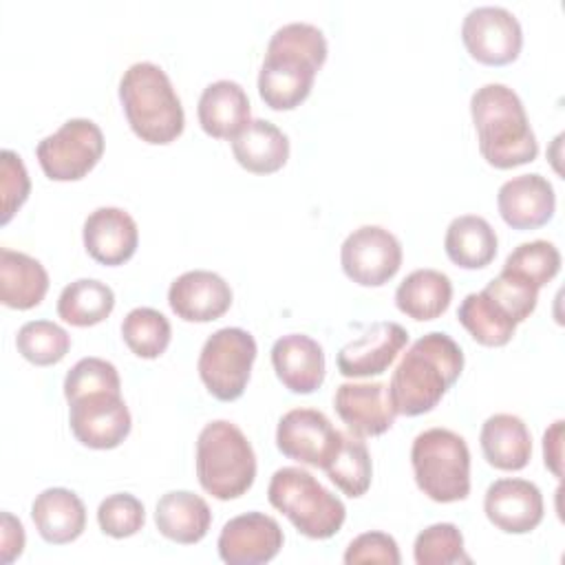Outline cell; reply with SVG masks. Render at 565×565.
<instances>
[{"instance_id": "obj_1", "label": "cell", "mask_w": 565, "mask_h": 565, "mask_svg": "<svg viewBox=\"0 0 565 565\" xmlns=\"http://www.w3.org/2000/svg\"><path fill=\"white\" fill-rule=\"evenodd\" d=\"M329 53L324 33L311 22H287L267 42L258 71L260 99L274 110H294L311 88Z\"/></svg>"}, {"instance_id": "obj_2", "label": "cell", "mask_w": 565, "mask_h": 565, "mask_svg": "<svg viewBox=\"0 0 565 565\" xmlns=\"http://www.w3.org/2000/svg\"><path fill=\"white\" fill-rule=\"evenodd\" d=\"M463 371L461 347L444 331L415 340L397 362L388 395L397 415L415 417L433 411Z\"/></svg>"}, {"instance_id": "obj_3", "label": "cell", "mask_w": 565, "mask_h": 565, "mask_svg": "<svg viewBox=\"0 0 565 565\" xmlns=\"http://www.w3.org/2000/svg\"><path fill=\"white\" fill-rule=\"evenodd\" d=\"M470 115L483 159L508 170L536 159L539 141L521 97L501 82L479 86L470 97Z\"/></svg>"}, {"instance_id": "obj_4", "label": "cell", "mask_w": 565, "mask_h": 565, "mask_svg": "<svg viewBox=\"0 0 565 565\" xmlns=\"http://www.w3.org/2000/svg\"><path fill=\"white\" fill-rule=\"evenodd\" d=\"M119 99L132 132L141 141L161 146L183 132L185 113L181 99L159 64H130L119 79Z\"/></svg>"}, {"instance_id": "obj_5", "label": "cell", "mask_w": 565, "mask_h": 565, "mask_svg": "<svg viewBox=\"0 0 565 565\" xmlns=\"http://www.w3.org/2000/svg\"><path fill=\"white\" fill-rule=\"evenodd\" d=\"M196 477L201 488L230 501L245 494L256 479V455L245 433L227 422L205 424L196 437Z\"/></svg>"}, {"instance_id": "obj_6", "label": "cell", "mask_w": 565, "mask_h": 565, "mask_svg": "<svg viewBox=\"0 0 565 565\" xmlns=\"http://www.w3.org/2000/svg\"><path fill=\"white\" fill-rule=\"evenodd\" d=\"M267 499L307 539H331L347 519L342 499L300 466L278 468L269 479Z\"/></svg>"}, {"instance_id": "obj_7", "label": "cell", "mask_w": 565, "mask_h": 565, "mask_svg": "<svg viewBox=\"0 0 565 565\" xmlns=\"http://www.w3.org/2000/svg\"><path fill=\"white\" fill-rule=\"evenodd\" d=\"M411 463L417 488L437 503L463 501L470 494V450L450 428H428L413 439Z\"/></svg>"}, {"instance_id": "obj_8", "label": "cell", "mask_w": 565, "mask_h": 565, "mask_svg": "<svg viewBox=\"0 0 565 565\" xmlns=\"http://www.w3.org/2000/svg\"><path fill=\"white\" fill-rule=\"evenodd\" d=\"M256 340L241 327L214 331L199 353V375L210 395L221 402H234L243 395L252 364L256 360Z\"/></svg>"}, {"instance_id": "obj_9", "label": "cell", "mask_w": 565, "mask_h": 565, "mask_svg": "<svg viewBox=\"0 0 565 565\" xmlns=\"http://www.w3.org/2000/svg\"><path fill=\"white\" fill-rule=\"evenodd\" d=\"M102 154L104 132L95 121L84 117L64 121L35 146L40 168L53 181H77L86 177Z\"/></svg>"}, {"instance_id": "obj_10", "label": "cell", "mask_w": 565, "mask_h": 565, "mask_svg": "<svg viewBox=\"0 0 565 565\" xmlns=\"http://www.w3.org/2000/svg\"><path fill=\"white\" fill-rule=\"evenodd\" d=\"M461 40L468 53L488 66H503L519 57L523 29L519 18L499 4H481L466 13Z\"/></svg>"}, {"instance_id": "obj_11", "label": "cell", "mask_w": 565, "mask_h": 565, "mask_svg": "<svg viewBox=\"0 0 565 565\" xmlns=\"http://www.w3.org/2000/svg\"><path fill=\"white\" fill-rule=\"evenodd\" d=\"M340 263L353 282L362 287H380L399 271L402 243L382 225H362L344 238Z\"/></svg>"}, {"instance_id": "obj_12", "label": "cell", "mask_w": 565, "mask_h": 565, "mask_svg": "<svg viewBox=\"0 0 565 565\" xmlns=\"http://www.w3.org/2000/svg\"><path fill=\"white\" fill-rule=\"evenodd\" d=\"M68 424L75 439L95 450L117 448L130 433L132 417L117 391H95L68 402Z\"/></svg>"}, {"instance_id": "obj_13", "label": "cell", "mask_w": 565, "mask_h": 565, "mask_svg": "<svg viewBox=\"0 0 565 565\" xmlns=\"http://www.w3.org/2000/svg\"><path fill=\"white\" fill-rule=\"evenodd\" d=\"M340 441L342 430L316 408H291L280 417L276 428V446L285 457L322 470L335 457Z\"/></svg>"}, {"instance_id": "obj_14", "label": "cell", "mask_w": 565, "mask_h": 565, "mask_svg": "<svg viewBox=\"0 0 565 565\" xmlns=\"http://www.w3.org/2000/svg\"><path fill=\"white\" fill-rule=\"evenodd\" d=\"M285 543L278 521L265 512H245L230 519L216 541L221 561L230 565H260L276 558Z\"/></svg>"}, {"instance_id": "obj_15", "label": "cell", "mask_w": 565, "mask_h": 565, "mask_svg": "<svg viewBox=\"0 0 565 565\" xmlns=\"http://www.w3.org/2000/svg\"><path fill=\"white\" fill-rule=\"evenodd\" d=\"M483 512L497 530L527 534L543 521V494L527 479H497L486 490Z\"/></svg>"}, {"instance_id": "obj_16", "label": "cell", "mask_w": 565, "mask_h": 565, "mask_svg": "<svg viewBox=\"0 0 565 565\" xmlns=\"http://www.w3.org/2000/svg\"><path fill=\"white\" fill-rule=\"evenodd\" d=\"M408 331L393 320L373 322L360 338L347 342L335 358L344 377H371L384 373L406 347Z\"/></svg>"}, {"instance_id": "obj_17", "label": "cell", "mask_w": 565, "mask_h": 565, "mask_svg": "<svg viewBox=\"0 0 565 565\" xmlns=\"http://www.w3.org/2000/svg\"><path fill=\"white\" fill-rule=\"evenodd\" d=\"M333 408L358 437L386 433L395 422V408L384 382H344L335 388Z\"/></svg>"}, {"instance_id": "obj_18", "label": "cell", "mask_w": 565, "mask_h": 565, "mask_svg": "<svg viewBox=\"0 0 565 565\" xmlns=\"http://www.w3.org/2000/svg\"><path fill=\"white\" fill-rule=\"evenodd\" d=\"M168 305L185 322H210L230 309L232 289L216 271L190 269L170 282Z\"/></svg>"}, {"instance_id": "obj_19", "label": "cell", "mask_w": 565, "mask_h": 565, "mask_svg": "<svg viewBox=\"0 0 565 565\" xmlns=\"http://www.w3.org/2000/svg\"><path fill=\"white\" fill-rule=\"evenodd\" d=\"M501 218L514 230H536L552 221L556 194L552 183L539 172L508 179L497 192Z\"/></svg>"}, {"instance_id": "obj_20", "label": "cell", "mask_w": 565, "mask_h": 565, "mask_svg": "<svg viewBox=\"0 0 565 565\" xmlns=\"http://www.w3.org/2000/svg\"><path fill=\"white\" fill-rule=\"evenodd\" d=\"M82 236L90 258L110 267L130 260L139 245L135 218L126 210L113 205L93 210L84 221Z\"/></svg>"}, {"instance_id": "obj_21", "label": "cell", "mask_w": 565, "mask_h": 565, "mask_svg": "<svg viewBox=\"0 0 565 565\" xmlns=\"http://www.w3.org/2000/svg\"><path fill=\"white\" fill-rule=\"evenodd\" d=\"M271 364L285 388L309 395L324 382V351L311 335L287 333L271 347Z\"/></svg>"}, {"instance_id": "obj_22", "label": "cell", "mask_w": 565, "mask_h": 565, "mask_svg": "<svg viewBox=\"0 0 565 565\" xmlns=\"http://www.w3.org/2000/svg\"><path fill=\"white\" fill-rule=\"evenodd\" d=\"M199 124L216 139H234L249 119V97L234 79H216L207 84L199 97Z\"/></svg>"}, {"instance_id": "obj_23", "label": "cell", "mask_w": 565, "mask_h": 565, "mask_svg": "<svg viewBox=\"0 0 565 565\" xmlns=\"http://www.w3.org/2000/svg\"><path fill=\"white\" fill-rule=\"evenodd\" d=\"M38 534L51 545H64L82 536L86 527L84 501L68 488H46L31 503Z\"/></svg>"}, {"instance_id": "obj_24", "label": "cell", "mask_w": 565, "mask_h": 565, "mask_svg": "<svg viewBox=\"0 0 565 565\" xmlns=\"http://www.w3.org/2000/svg\"><path fill=\"white\" fill-rule=\"evenodd\" d=\"M154 523L166 539L181 545H194L207 534L212 512L203 497L190 490H170L157 501Z\"/></svg>"}, {"instance_id": "obj_25", "label": "cell", "mask_w": 565, "mask_h": 565, "mask_svg": "<svg viewBox=\"0 0 565 565\" xmlns=\"http://www.w3.org/2000/svg\"><path fill=\"white\" fill-rule=\"evenodd\" d=\"M481 450L499 470H521L532 457V435L525 422L512 413H494L481 426Z\"/></svg>"}, {"instance_id": "obj_26", "label": "cell", "mask_w": 565, "mask_h": 565, "mask_svg": "<svg viewBox=\"0 0 565 565\" xmlns=\"http://www.w3.org/2000/svg\"><path fill=\"white\" fill-rule=\"evenodd\" d=\"M49 291V274L44 265L9 247L0 249V300L11 309L38 307Z\"/></svg>"}, {"instance_id": "obj_27", "label": "cell", "mask_w": 565, "mask_h": 565, "mask_svg": "<svg viewBox=\"0 0 565 565\" xmlns=\"http://www.w3.org/2000/svg\"><path fill=\"white\" fill-rule=\"evenodd\" d=\"M234 159L254 174H271L289 159L287 135L267 119H252L232 139Z\"/></svg>"}, {"instance_id": "obj_28", "label": "cell", "mask_w": 565, "mask_h": 565, "mask_svg": "<svg viewBox=\"0 0 565 565\" xmlns=\"http://www.w3.org/2000/svg\"><path fill=\"white\" fill-rule=\"evenodd\" d=\"M452 300V282L439 269H415L395 289V305L413 320L439 318Z\"/></svg>"}, {"instance_id": "obj_29", "label": "cell", "mask_w": 565, "mask_h": 565, "mask_svg": "<svg viewBox=\"0 0 565 565\" xmlns=\"http://www.w3.org/2000/svg\"><path fill=\"white\" fill-rule=\"evenodd\" d=\"M497 232L477 214L455 216L444 236V249L448 258L463 269H481L497 256Z\"/></svg>"}, {"instance_id": "obj_30", "label": "cell", "mask_w": 565, "mask_h": 565, "mask_svg": "<svg viewBox=\"0 0 565 565\" xmlns=\"http://www.w3.org/2000/svg\"><path fill=\"white\" fill-rule=\"evenodd\" d=\"M115 309L113 289L97 278H77L68 282L57 298V316L73 327H93Z\"/></svg>"}, {"instance_id": "obj_31", "label": "cell", "mask_w": 565, "mask_h": 565, "mask_svg": "<svg viewBox=\"0 0 565 565\" xmlns=\"http://www.w3.org/2000/svg\"><path fill=\"white\" fill-rule=\"evenodd\" d=\"M457 320L483 347H503L516 331V322L508 318L483 291H472L461 300Z\"/></svg>"}, {"instance_id": "obj_32", "label": "cell", "mask_w": 565, "mask_h": 565, "mask_svg": "<svg viewBox=\"0 0 565 565\" xmlns=\"http://www.w3.org/2000/svg\"><path fill=\"white\" fill-rule=\"evenodd\" d=\"M324 472L347 497H362L371 488L373 477V463L366 444L355 433H342L340 448Z\"/></svg>"}, {"instance_id": "obj_33", "label": "cell", "mask_w": 565, "mask_h": 565, "mask_svg": "<svg viewBox=\"0 0 565 565\" xmlns=\"http://www.w3.org/2000/svg\"><path fill=\"white\" fill-rule=\"evenodd\" d=\"M121 338L137 358L154 360L168 349L172 327L161 311L152 307H135L121 322Z\"/></svg>"}, {"instance_id": "obj_34", "label": "cell", "mask_w": 565, "mask_h": 565, "mask_svg": "<svg viewBox=\"0 0 565 565\" xmlns=\"http://www.w3.org/2000/svg\"><path fill=\"white\" fill-rule=\"evenodd\" d=\"M15 347L31 364L51 366L68 353L71 335L53 320H29L18 329Z\"/></svg>"}, {"instance_id": "obj_35", "label": "cell", "mask_w": 565, "mask_h": 565, "mask_svg": "<svg viewBox=\"0 0 565 565\" xmlns=\"http://www.w3.org/2000/svg\"><path fill=\"white\" fill-rule=\"evenodd\" d=\"M503 269L527 280L530 285H534L536 289H541L543 285H547L561 269V252L554 243L536 238V241H527L521 243L519 247H514L505 263Z\"/></svg>"}, {"instance_id": "obj_36", "label": "cell", "mask_w": 565, "mask_h": 565, "mask_svg": "<svg viewBox=\"0 0 565 565\" xmlns=\"http://www.w3.org/2000/svg\"><path fill=\"white\" fill-rule=\"evenodd\" d=\"M417 565H452L470 563L463 547V534L455 523H433L422 530L413 545Z\"/></svg>"}, {"instance_id": "obj_37", "label": "cell", "mask_w": 565, "mask_h": 565, "mask_svg": "<svg viewBox=\"0 0 565 565\" xmlns=\"http://www.w3.org/2000/svg\"><path fill=\"white\" fill-rule=\"evenodd\" d=\"M481 291L516 324L530 318L539 300V289L534 285L505 269H501L499 276H494Z\"/></svg>"}, {"instance_id": "obj_38", "label": "cell", "mask_w": 565, "mask_h": 565, "mask_svg": "<svg viewBox=\"0 0 565 565\" xmlns=\"http://www.w3.org/2000/svg\"><path fill=\"white\" fill-rule=\"evenodd\" d=\"M97 523L113 539H128L146 523L143 503L130 492L108 494L97 508Z\"/></svg>"}, {"instance_id": "obj_39", "label": "cell", "mask_w": 565, "mask_h": 565, "mask_svg": "<svg viewBox=\"0 0 565 565\" xmlns=\"http://www.w3.org/2000/svg\"><path fill=\"white\" fill-rule=\"evenodd\" d=\"M95 391H117L121 393V380L113 362L104 358H82L77 360L64 377V397L71 402L79 395Z\"/></svg>"}, {"instance_id": "obj_40", "label": "cell", "mask_w": 565, "mask_h": 565, "mask_svg": "<svg viewBox=\"0 0 565 565\" xmlns=\"http://www.w3.org/2000/svg\"><path fill=\"white\" fill-rule=\"evenodd\" d=\"M31 192V179L24 161L13 150L0 152V194H2V216L0 223L7 225L18 207L26 201Z\"/></svg>"}, {"instance_id": "obj_41", "label": "cell", "mask_w": 565, "mask_h": 565, "mask_svg": "<svg viewBox=\"0 0 565 565\" xmlns=\"http://www.w3.org/2000/svg\"><path fill=\"white\" fill-rule=\"evenodd\" d=\"M399 561L402 556H399L397 541L386 532H364L355 536L344 552L347 565H360V563L399 565Z\"/></svg>"}, {"instance_id": "obj_42", "label": "cell", "mask_w": 565, "mask_h": 565, "mask_svg": "<svg viewBox=\"0 0 565 565\" xmlns=\"http://www.w3.org/2000/svg\"><path fill=\"white\" fill-rule=\"evenodd\" d=\"M24 527L20 519H15L11 512H2V532H0V561L11 563L15 561L24 550Z\"/></svg>"}, {"instance_id": "obj_43", "label": "cell", "mask_w": 565, "mask_h": 565, "mask_svg": "<svg viewBox=\"0 0 565 565\" xmlns=\"http://www.w3.org/2000/svg\"><path fill=\"white\" fill-rule=\"evenodd\" d=\"M561 439H563V419H556L543 435V457L545 466L554 472V477H561Z\"/></svg>"}]
</instances>
